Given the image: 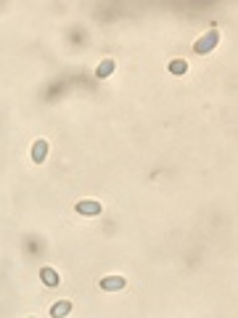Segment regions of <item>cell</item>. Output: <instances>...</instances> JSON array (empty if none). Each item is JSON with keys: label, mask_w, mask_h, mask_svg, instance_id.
<instances>
[{"label": "cell", "mask_w": 238, "mask_h": 318, "mask_svg": "<svg viewBox=\"0 0 238 318\" xmlns=\"http://www.w3.org/2000/svg\"><path fill=\"white\" fill-rule=\"evenodd\" d=\"M127 287V278L125 276H106L101 278V289L103 292H119V289H125Z\"/></svg>", "instance_id": "3957f363"}, {"label": "cell", "mask_w": 238, "mask_h": 318, "mask_svg": "<svg viewBox=\"0 0 238 318\" xmlns=\"http://www.w3.org/2000/svg\"><path fill=\"white\" fill-rule=\"evenodd\" d=\"M40 276H43V284L45 287H58V273H56L53 268H43Z\"/></svg>", "instance_id": "8992f818"}, {"label": "cell", "mask_w": 238, "mask_h": 318, "mask_svg": "<svg viewBox=\"0 0 238 318\" xmlns=\"http://www.w3.org/2000/svg\"><path fill=\"white\" fill-rule=\"evenodd\" d=\"M217 43H220V32H217V29H209L207 34H201V38L196 40L193 51L204 56V53H209V51H212V48H214V45H217Z\"/></svg>", "instance_id": "6da1fadb"}, {"label": "cell", "mask_w": 238, "mask_h": 318, "mask_svg": "<svg viewBox=\"0 0 238 318\" xmlns=\"http://www.w3.org/2000/svg\"><path fill=\"white\" fill-rule=\"evenodd\" d=\"M80 215H88V218H95V215H101V204L98 202H93V199H82V202H77V207H74Z\"/></svg>", "instance_id": "7a4b0ae2"}, {"label": "cell", "mask_w": 238, "mask_h": 318, "mask_svg": "<svg viewBox=\"0 0 238 318\" xmlns=\"http://www.w3.org/2000/svg\"><path fill=\"white\" fill-rule=\"evenodd\" d=\"M170 72L172 75H185L188 72V61H185V58H175V61H170Z\"/></svg>", "instance_id": "ba28073f"}, {"label": "cell", "mask_w": 238, "mask_h": 318, "mask_svg": "<svg viewBox=\"0 0 238 318\" xmlns=\"http://www.w3.org/2000/svg\"><path fill=\"white\" fill-rule=\"evenodd\" d=\"M45 157H48V140H34V146H32V162L34 164H43L45 162Z\"/></svg>", "instance_id": "277c9868"}, {"label": "cell", "mask_w": 238, "mask_h": 318, "mask_svg": "<svg viewBox=\"0 0 238 318\" xmlns=\"http://www.w3.org/2000/svg\"><path fill=\"white\" fill-rule=\"evenodd\" d=\"M69 313H71V302H69V300L53 302V308H51V315H53V318H66Z\"/></svg>", "instance_id": "5b68a950"}, {"label": "cell", "mask_w": 238, "mask_h": 318, "mask_svg": "<svg viewBox=\"0 0 238 318\" xmlns=\"http://www.w3.org/2000/svg\"><path fill=\"white\" fill-rule=\"evenodd\" d=\"M114 66H116V64L111 61V58H106V61H101V66L95 69V75H98V77L103 80V77H109V75L114 72Z\"/></svg>", "instance_id": "52a82bcc"}]
</instances>
